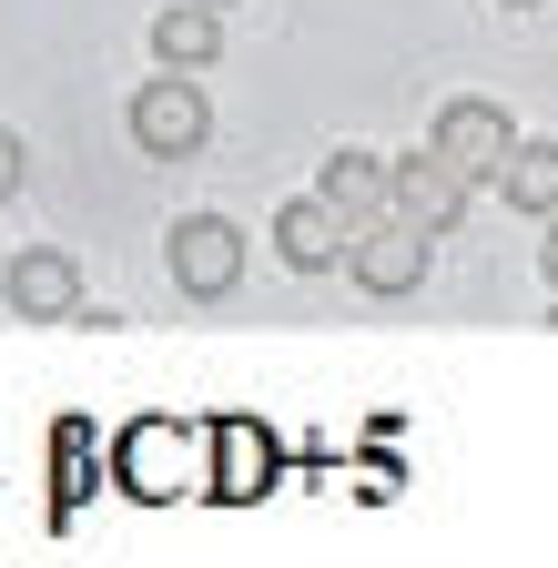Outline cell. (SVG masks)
Returning <instances> with one entry per match:
<instances>
[{
    "label": "cell",
    "instance_id": "cell-9",
    "mask_svg": "<svg viewBox=\"0 0 558 568\" xmlns=\"http://www.w3.org/2000/svg\"><path fill=\"white\" fill-rule=\"evenodd\" d=\"M214 51H224V21L203 11V0H183V11L153 21V61H163V71H203Z\"/></svg>",
    "mask_w": 558,
    "mask_h": 568
},
{
    "label": "cell",
    "instance_id": "cell-14",
    "mask_svg": "<svg viewBox=\"0 0 558 568\" xmlns=\"http://www.w3.org/2000/svg\"><path fill=\"white\" fill-rule=\"evenodd\" d=\"M518 11H538V0H518Z\"/></svg>",
    "mask_w": 558,
    "mask_h": 568
},
{
    "label": "cell",
    "instance_id": "cell-11",
    "mask_svg": "<svg viewBox=\"0 0 558 568\" xmlns=\"http://www.w3.org/2000/svg\"><path fill=\"white\" fill-rule=\"evenodd\" d=\"M21 173H31V153H21V132H0V203L21 193Z\"/></svg>",
    "mask_w": 558,
    "mask_h": 568
},
{
    "label": "cell",
    "instance_id": "cell-4",
    "mask_svg": "<svg viewBox=\"0 0 558 568\" xmlns=\"http://www.w3.org/2000/svg\"><path fill=\"white\" fill-rule=\"evenodd\" d=\"M386 213H406L416 234H447L467 213V173L447 153H406V163H386Z\"/></svg>",
    "mask_w": 558,
    "mask_h": 568
},
{
    "label": "cell",
    "instance_id": "cell-13",
    "mask_svg": "<svg viewBox=\"0 0 558 568\" xmlns=\"http://www.w3.org/2000/svg\"><path fill=\"white\" fill-rule=\"evenodd\" d=\"M203 11H224V0H203Z\"/></svg>",
    "mask_w": 558,
    "mask_h": 568
},
{
    "label": "cell",
    "instance_id": "cell-5",
    "mask_svg": "<svg viewBox=\"0 0 558 568\" xmlns=\"http://www.w3.org/2000/svg\"><path fill=\"white\" fill-rule=\"evenodd\" d=\"M0 284H11V315H31V325L82 315V264L61 254V244H31V254H11V264H0Z\"/></svg>",
    "mask_w": 558,
    "mask_h": 568
},
{
    "label": "cell",
    "instance_id": "cell-1",
    "mask_svg": "<svg viewBox=\"0 0 558 568\" xmlns=\"http://www.w3.org/2000/svg\"><path fill=\"white\" fill-rule=\"evenodd\" d=\"M163 264H173V284L183 295H234V274H244V234L224 224V213H183V224L163 234Z\"/></svg>",
    "mask_w": 558,
    "mask_h": 568
},
{
    "label": "cell",
    "instance_id": "cell-3",
    "mask_svg": "<svg viewBox=\"0 0 558 568\" xmlns=\"http://www.w3.org/2000/svg\"><path fill=\"white\" fill-rule=\"evenodd\" d=\"M427 153H447L467 183H498V163L518 153V122H508V102H447L437 132H427Z\"/></svg>",
    "mask_w": 558,
    "mask_h": 568
},
{
    "label": "cell",
    "instance_id": "cell-12",
    "mask_svg": "<svg viewBox=\"0 0 558 568\" xmlns=\"http://www.w3.org/2000/svg\"><path fill=\"white\" fill-rule=\"evenodd\" d=\"M538 264H548V284H558V213H548V254H538Z\"/></svg>",
    "mask_w": 558,
    "mask_h": 568
},
{
    "label": "cell",
    "instance_id": "cell-7",
    "mask_svg": "<svg viewBox=\"0 0 558 568\" xmlns=\"http://www.w3.org/2000/svg\"><path fill=\"white\" fill-rule=\"evenodd\" d=\"M345 244H356V234L335 224V203H325V193H295L285 213H274V254H285L295 274H335Z\"/></svg>",
    "mask_w": 558,
    "mask_h": 568
},
{
    "label": "cell",
    "instance_id": "cell-10",
    "mask_svg": "<svg viewBox=\"0 0 558 568\" xmlns=\"http://www.w3.org/2000/svg\"><path fill=\"white\" fill-rule=\"evenodd\" d=\"M498 193L518 213H558V142H518V153L498 163Z\"/></svg>",
    "mask_w": 558,
    "mask_h": 568
},
{
    "label": "cell",
    "instance_id": "cell-6",
    "mask_svg": "<svg viewBox=\"0 0 558 568\" xmlns=\"http://www.w3.org/2000/svg\"><path fill=\"white\" fill-rule=\"evenodd\" d=\"M356 284L366 295H416V284H427V234H416L406 213H376L356 234Z\"/></svg>",
    "mask_w": 558,
    "mask_h": 568
},
{
    "label": "cell",
    "instance_id": "cell-8",
    "mask_svg": "<svg viewBox=\"0 0 558 568\" xmlns=\"http://www.w3.org/2000/svg\"><path fill=\"white\" fill-rule=\"evenodd\" d=\"M315 193L335 203V224H345V234H366L376 213H386V163H376V153H325Z\"/></svg>",
    "mask_w": 558,
    "mask_h": 568
},
{
    "label": "cell",
    "instance_id": "cell-2",
    "mask_svg": "<svg viewBox=\"0 0 558 568\" xmlns=\"http://www.w3.org/2000/svg\"><path fill=\"white\" fill-rule=\"evenodd\" d=\"M203 132H214V112H203L193 71H163V82H143V92H132V142H143V153L183 163V153H203Z\"/></svg>",
    "mask_w": 558,
    "mask_h": 568
}]
</instances>
